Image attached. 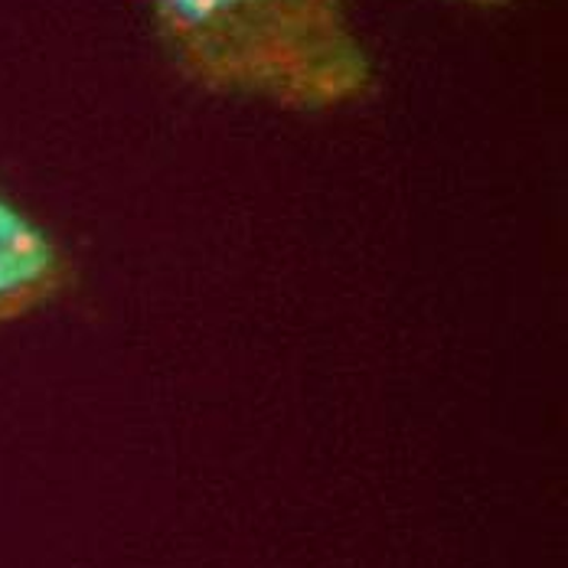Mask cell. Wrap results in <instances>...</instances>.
<instances>
[{
	"mask_svg": "<svg viewBox=\"0 0 568 568\" xmlns=\"http://www.w3.org/2000/svg\"><path fill=\"white\" fill-rule=\"evenodd\" d=\"M176 72L284 112H334L373 92L376 69L346 0H144Z\"/></svg>",
	"mask_w": 568,
	"mask_h": 568,
	"instance_id": "cell-1",
	"label": "cell"
},
{
	"mask_svg": "<svg viewBox=\"0 0 568 568\" xmlns=\"http://www.w3.org/2000/svg\"><path fill=\"white\" fill-rule=\"evenodd\" d=\"M72 284L69 252L0 193V327L57 301Z\"/></svg>",
	"mask_w": 568,
	"mask_h": 568,
	"instance_id": "cell-2",
	"label": "cell"
},
{
	"mask_svg": "<svg viewBox=\"0 0 568 568\" xmlns=\"http://www.w3.org/2000/svg\"><path fill=\"white\" fill-rule=\"evenodd\" d=\"M464 3H474V7H504V3H513V0H464Z\"/></svg>",
	"mask_w": 568,
	"mask_h": 568,
	"instance_id": "cell-3",
	"label": "cell"
}]
</instances>
